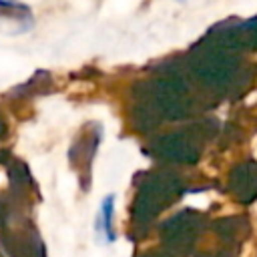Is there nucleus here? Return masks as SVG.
<instances>
[{
  "instance_id": "nucleus-1",
  "label": "nucleus",
  "mask_w": 257,
  "mask_h": 257,
  "mask_svg": "<svg viewBox=\"0 0 257 257\" xmlns=\"http://www.w3.org/2000/svg\"><path fill=\"white\" fill-rule=\"evenodd\" d=\"M112 197H106L102 201V209H100V221H102V229L106 239H112V225H110V217H112Z\"/></svg>"
}]
</instances>
